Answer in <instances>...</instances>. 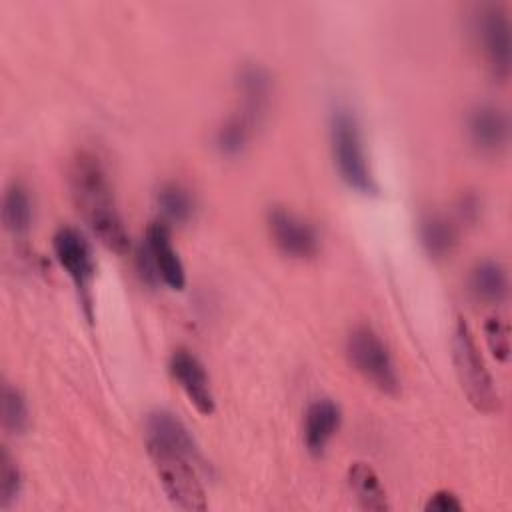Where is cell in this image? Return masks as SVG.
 I'll use <instances>...</instances> for the list:
<instances>
[{"instance_id": "obj_3", "label": "cell", "mask_w": 512, "mask_h": 512, "mask_svg": "<svg viewBox=\"0 0 512 512\" xmlns=\"http://www.w3.org/2000/svg\"><path fill=\"white\" fill-rule=\"evenodd\" d=\"M146 450L170 502L188 512H204L208 502L196 472V462L200 458L156 440H146Z\"/></svg>"}, {"instance_id": "obj_14", "label": "cell", "mask_w": 512, "mask_h": 512, "mask_svg": "<svg viewBox=\"0 0 512 512\" xmlns=\"http://www.w3.org/2000/svg\"><path fill=\"white\" fill-rule=\"evenodd\" d=\"M468 286L476 300L486 304H500L508 296L506 268L492 258L478 260L470 270Z\"/></svg>"}, {"instance_id": "obj_24", "label": "cell", "mask_w": 512, "mask_h": 512, "mask_svg": "<svg viewBox=\"0 0 512 512\" xmlns=\"http://www.w3.org/2000/svg\"><path fill=\"white\" fill-rule=\"evenodd\" d=\"M480 210H482V202H480V198H478L476 194H472V192L464 194V196L460 198V202H458V214H460V218L466 220V222H476L478 216H480Z\"/></svg>"}, {"instance_id": "obj_12", "label": "cell", "mask_w": 512, "mask_h": 512, "mask_svg": "<svg viewBox=\"0 0 512 512\" xmlns=\"http://www.w3.org/2000/svg\"><path fill=\"white\" fill-rule=\"evenodd\" d=\"M236 86L240 92V114L252 122L254 126H258L268 110L270 104V96H272V76L270 72L256 62H248L242 64L238 68V76H236Z\"/></svg>"}, {"instance_id": "obj_20", "label": "cell", "mask_w": 512, "mask_h": 512, "mask_svg": "<svg viewBox=\"0 0 512 512\" xmlns=\"http://www.w3.org/2000/svg\"><path fill=\"white\" fill-rule=\"evenodd\" d=\"M30 416H28V404L24 394L12 386L4 384L2 386V424L8 434H22L28 428Z\"/></svg>"}, {"instance_id": "obj_23", "label": "cell", "mask_w": 512, "mask_h": 512, "mask_svg": "<svg viewBox=\"0 0 512 512\" xmlns=\"http://www.w3.org/2000/svg\"><path fill=\"white\" fill-rule=\"evenodd\" d=\"M426 512H458L462 510V502L452 490H436L428 496L424 504Z\"/></svg>"}, {"instance_id": "obj_7", "label": "cell", "mask_w": 512, "mask_h": 512, "mask_svg": "<svg viewBox=\"0 0 512 512\" xmlns=\"http://www.w3.org/2000/svg\"><path fill=\"white\" fill-rule=\"evenodd\" d=\"M138 264L142 276L150 282L160 280L172 290H182L186 284V270L172 244L170 228L166 222H152L146 228Z\"/></svg>"}, {"instance_id": "obj_2", "label": "cell", "mask_w": 512, "mask_h": 512, "mask_svg": "<svg viewBox=\"0 0 512 512\" xmlns=\"http://www.w3.org/2000/svg\"><path fill=\"white\" fill-rule=\"evenodd\" d=\"M330 148L338 174L348 188L364 196L378 192L358 118L346 104H338L330 114Z\"/></svg>"}, {"instance_id": "obj_11", "label": "cell", "mask_w": 512, "mask_h": 512, "mask_svg": "<svg viewBox=\"0 0 512 512\" xmlns=\"http://www.w3.org/2000/svg\"><path fill=\"white\" fill-rule=\"evenodd\" d=\"M466 132L472 146L484 154H498L506 148L510 124L506 112L490 102L476 104L466 116Z\"/></svg>"}, {"instance_id": "obj_17", "label": "cell", "mask_w": 512, "mask_h": 512, "mask_svg": "<svg viewBox=\"0 0 512 512\" xmlns=\"http://www.w3.org/2000/svg\"><path fill=\"white\" fill-rule=\"evenodd\" d=\"M2 222L12 236L28 234L32 226V198L22 182H12L2 198Z\"/></svg>"}, {"instance_id": "obj_6", "label": "cell", "mask_w": 512, "mask_h": 512, "mask_svg": "<svg viewBox=\"0 0 512 512\" xmlns=\"http://www.w3.org/2000/svg\"><path fill=\"white\" fill-rule=\"evenodd\" d=\"M472 36L490 74L498 82H506L512 66L510 22L506 8L494 2L478 6L472 16Z\"/></svg>"}, {"instance_id": "obj_13", "label": "cell", "mask_w": 512, "mask_h": 512, "mask_svg": "<svg viewBox=\"0 0 512 512\" xmlns=\"http://www.w3.org/2000/svg\"><path fill=\"white\" fill-rule=\"evenodd\" d=\"M342 422V412L330 398L314 400L304 414V446L312 456H322Z\"/></svg>"}, {"instance_id": "obj_15", "label": "cell", "mask_w": 512, "mask_h": 512, "mask_svg": "<svg viewBox=\"0 0 512 512\" xmlns=\"http://www.w3.org/2000/svg\"><path fill=\"white\" fill-rule=\"evenodd\" d=\"M348 488L354 494L358 506L370 512L390 510L386 488L382 486L376 470L364 462H354L346 474Z\"/></svg>"}, {"instance_id": "obj_5", "label": "cell", "mask_w": 512, "mask_h": 512, "mask_svg": "<svg viewBox=\"0 0 512 512\" xmlns=\"http://www.w3.org/2000/svg\"><path fill=\"white\" fill-rule=\"evenodd\" d=\"M346 356L352 368L376 390L398 396L400 378L384 340L366 324L354 326L346 338Z\"/></svg>"}, {"instance_id": "obj_21", "label": "cell", "mask_w": 512, "mask_h": 512, "mask_svg": "<svg viewBox=\"0 0 512 512\" xmlns=\"http://www.w3.org/2000/svg\"><path fill=\"white\" fill-rule=\"evenodd\" d=\"M22 490V474L16 460L4 448L0 454V508L8 510Z\"/></svg>"}, {"instance_id": "obj_19", "label": "cell", "mask_w": 512, "mask_h": 512, "mask_svg": "<svg viewBox=\"0 0 512 512\" xmlns=\"http://www.w3.org/2000/svg\"><path fill=\"white\" fill-rule=\"evenodd\" d=\"M156 198L162 214L172 222H188L194 214V198L178 182H166L164 186H160Z\"/></svg>"}, {"instance_id": "obj_10", "label": "cell", "mask_w": 512, "mask_h": 512, "mask_svg": "<svg viewBox=\"0 0 512 512\" xmlns=\"http://www.w3.org/2000/svg\"><path fill=\"white\" fill-rule=\"evenodd\" d=\"M170 374L190 400V404L204 416H210L216 408L210 378L202 362L186 348H178L170 356Z\"/></svg>"}, {"instance_id": "obj_9", "label": "cell", "mask_w": 512, "mask_h": 512, "mask_svg": "<svg viewBox=\"0 0 512 512\" xmlns=\"http://www.w3.org/2000/svg\"><path fill=\"white\" fill-rule=\"evenodd\" d=\"M268 230L276 248L290 258L308 260L320 250V236L316 228L286 206L270 208Z\"/></svg>"}, {"instance_id": "obj_22", "label": "cell", "mask_w": 512, "mask_h": 512, "mask_svg": "<svg viewBox=\"0 0 512 512\" xmlns=\"http://www.w3.org/2000/svg\"><path fill=\"white\" fill-rule=\"evenodd\" d=\"M484 338L490 354L498 362H506L510 356V336H508V326L504 320L492 316L484 322Z\"/></svg>"}, {"instance_id": "obj_1", "label": "cell", "mask_w": 512, "mask_h": 512, "mask_svg": "<svg viewBox=\"0 0 512 512\" xmlns=\"http://www.w3.org/2000/svg\"><path fill=\"white\" fill-rule=\"evenodd\" d=\"M68 188L74 206L94 236L112 252L126 254L130 250V236L116 208L108 174L96 154L82 150L72 158Z\"/></svg>"}, {"instance_id": "obj_18", "label": "cell", "mask_w": 512, "mask_h": 512, "mask_svg": "<svg viewBox=\"0 0 512 512\" xmlns=\"http://www.w3.org/2000/svg\"><path fill=\"white\" fill-rule=\"evenodd\" d=\"M254 124L248 122L240 112L230 114L216 130V148L224 156L240 154L254 134Z\"/></svg>"}, {"instance_id": "obj_16", "label": "cell", "mask_w": 512, "mask_h": 512, "mask_svg": "<svg viewBox=\"0 0 512 512\" xmlns=\"http://www.w3.org/2000/svg\"><path fill=\"white\" fill-rule=\"evenodd\" d=\"M420 242L430 258H446L458 242L456 226L444 214L430 212L420 220Z\"/></svg>"}, {"instance_id": "obj_4", "label": "cell", "mask_w": 512, "mask_h": 512, "mask_svg": "<svg viewBox=\"0 0 512 512\" xmlns=\"http://www.w3.org/2000/svg\"><path fill=\"white\" fill-rule=\"evenodd\" d=\"M452 362L468 404L482 414L498 412L500 394L464 318H456L452 330Z\"/></svg>"}, {"instance_id": "obj_8", "label": "cell", "mask_w": 512, "mask_h": 512, "mask_svg": "<svg viewBox=\"0 0 512 512\" xmlns=\"http://www.w3.org/2000/svg\"><path fill=\"white\" fill-rule=\"evenodd\" d=\"M52 250H54L58 264L64 268V272L74 282L80 302L86 308V316L92 318L90 288H92L96 264H94L90 242L86 240V236L80 230H76L72 226H62L52 236Z\"/></svg>"}]
</instances>
